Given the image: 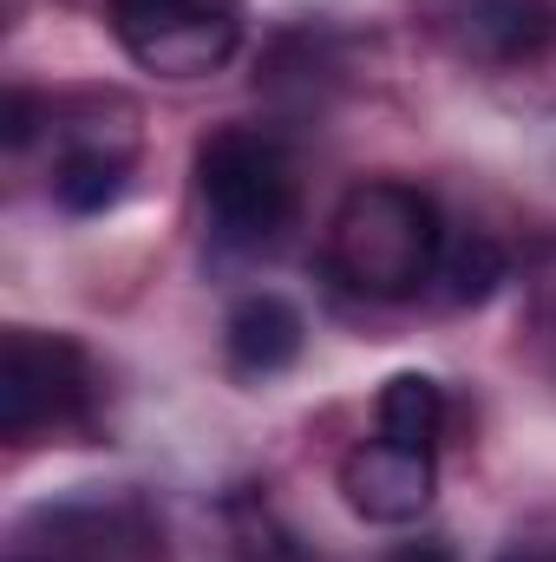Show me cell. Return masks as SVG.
Instances as JSON below:
<instances>
[{"instance_id":"6da1fadb","label":"cell","mask_w":556,"mask_h":562,"mask_svg":"<svg viewBox=\"0 0 556 562\" xmlns=\"http://www.w3.org/2000/svg\"><path fill=\"white\" fill-rule=\"evenodd\" d=\"M438 256L445 216L419 183L400 177L354 183L327 223V269L367 301H413L425 281H438Z\"/></svg>"},{"instance_id":"7a4b0ae2","label":"cell","mask_w":556,"mask_h":562,"mask_svg":"<svg viewBox=\"0 0 556 562\" xmlns=\"http://www.w3.org/2000/svg\"><path fill=\"white\" fill-rule=\"evenodd\" d=\"M197 203L216 249L263 256L301 216V170L276 132L223 125L197 144Z\"/></svg>"},{"instance_id":"3957f363","label":"cell","mask_w":556,"mask_h":562,"mask_svg":"<svg viewBox=\"0 0 556 562\" xmlns=\"http://www.w3.org/2000/svg\"><path fill=\"white\" fill-rule=\"evenodd\" d=\"M99 419V367L73 334L7 327L0 334V438L40 445Z\"/></svg>"},{"instance_id":"277c9868","label":"cell","mask_w":556,"mask_h":562,"mask_svg":"<svg viewBox=\"0 0 556 562\" xmlns=\"http://www.w3.org/2000/svg\"><path fill=\"white\" fill-rule=\"evenodd\" d=\"M53 125V203L73 216H99L125 196L138 164V105L119 92H86L73 105H46Z\"/></svg>"},{"instance_id":"5b68a950","label":"cell","mask_w":556,"mask_h":562,"mask_svg":"<svg viewBox=\"0 0 556 562\" xmlns=\"http://www.w3.org/2000/svg\"><path fill=\"white\" fill-rule=\"evenodd\" d=\"M105 20L157 79H203L243 40V0H105Z\"/></svg>"},{"instance_id":"8992f818","label":"cell","mask_w":556,"mask_h":562,"mask_svg":"<svg viewBox=\"0 0 556 562\" xmlns=\"http://www.w3.org/2000/svg\"><path fill=\"white\" fill-rule=\"evenodd\" d=\"M151 550L144 510L132 497H66L40 504L20 530L7 562H138Z\"/></svg>"},{"instance_id":"52a82bcc","label":"cell","mask_w":556,"mask_h":562,"mask_svg":"<svg viewBox=\"0 0 556 562\" xmlns=\"http://www.w3.org/2000/svg\"><path fill=\"white\" fill-rule=\"evenodd\" d=\"M419 20L465 66H531L556 40L551 0H419Z\"/></svg>"},{"instance_id":"ba28073f","label":"cell","mask_w":556,"mask_h":562,"mask_svg":"<svg viewBox=\"0 0 556 562\" xmlns=\"http://www.w3.org/2000/svg\"><path fill=\"white\" fill-rule=\"evenodd\" d=\"M432 484H438V458L425 445L387 438V431L360 438L341 458V497H347V510L360 524H380V530L419 524L425 504H432Z\"/></svg>"},{"instance_id":"9c48e42d","label":"cell","mask_w":556,"mask_h":562,"mask_svg":"<svg viewBox=\"0 0 556 562\" xmlns=\"http://www.w3.org/2000/svg\"><path fill=\"white\" fill-rule=\"evenodd\" d=\"M301 347H308L301 307L269 294V288L263 294H243L230 307V321H223V353H230V373H243V380H276V373H288L301 360Z\"/></svg>"},{"instance_id":"30bf717a","label":"cell","mask_w":556,"mask_h":562,"mask_svg":"<svg viewBox=\"0 0 556 562\" xmlns=\"http://www.w3.org/2000/svg\"><path fill=\"white\" fill-rule=\"evenodd\" d=\"M374 419H380L387 438H400V445H425V451H438V431H445V386L425 380V373H393V380L380 386Z\"/></svg>"},{"instance_id":"8fae6325","label":"cell","mask_w":556,"mask_h":562,"mask_svg":"<svg viewBox=\"0 0 556 562\" xmlns=\"http://www.w3.org/2000/svg\"><path fill=\"white\" fill-rule=\"evenodd\" d=\"M438 281H445V294H452L458 307H471V301H485V294L504 281V249H498L485 229H471V236H445Z\"/></svg>"},{"instance_id":"7c38bea8","label":"cell","mask_w":556,"mask_h":562,"mask_svg":"<svg viewBox=\"0 0 556 562\" xmlns=\"http://www.w3.org/2000/svg\"><path fill=\"white\" fill-rule=\"evenodd\" d=\"M524 327H531L537 367L556 373V243H544L524 269Z\"/></svg>"},{"instance_id":"4fadbf2b","label":"cell","mask_w":556,"mask_h":562,"mask_svg":"<svg viewBox=\"0 0 556 562\" xmlns=\"http://www.w3.org/2000/svg\"><path fill=\"white\" fill-rule=\"evenodd\" d=\"M387 562H458L445 543H407V550H393Z\"/></svg>"},{"instance_id":"5bb4252c","label":"cell","mask_w":556,"mask_h":562,"mask_svg":"<svg viewBox=\"0 0 556 562\" xmlns=\"http://www.w3.org/2000/svg\"><path fill=\"white\" fill-rule=\"evenodd\" d=\"M498 562H556V543H518V550H504Z\"/></svg>"}]
</instances>
